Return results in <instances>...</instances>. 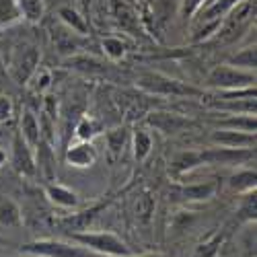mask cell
Listing matches in <instances>:
<instances>
[{
	"instance_id": "38",
	"label": "cell",
	"mask_w": 257,
	"mask_h": 257,
	"mask_svg": "<svg viewBox=\"0 0 257 257\" xmlns=\"http://www.w3.org/2000/svg\"><path fill=\"white\" fill-rule=\"evenodd\" d=\"M208 3H212V0H206V5H208ZM206 5H204V7H206Z\"/></svg>"
},
{
	"instance_id": "25",
	"label": "cell",
	"mask_w": 257,
	"mask_h": 257,
	"mask_svg": "<svg viewBox=\"0 0 257 257\" xmlns=\"http://www.w3.org/2000/svg\"><path fill=\"white\" fill-rule=\"evenodd\" d=\"M115 21L119 23V27L125 29L127 33L138 35V17L121 3H115Z\"/></svg>"
},
{
	"instance_id": "24",
	"label": "cell",
	"mask_w": 257,
	"mask_h": 257,
	"mask_svg": "<svg viewBox=\"0 0 257 257\" xmlns=\"http://www.w3.org/2000/svg\"><path fill=\"white\" fill-rule=\"evenodd\" d=\"M216 107L230 113H251L255 115V97H247V99H220L216 103Z\"/></svg>"
},
{
	"instance_id": "35",
	"label": "cell",
	"mask_w": 257,
	"mask_h": 257,
	"mask_svg": "<svg viewBox=\"0 0 257 257\" xmlns=\"http://www.w3.org/2000/svg\"><path fill=\"white\" fill-rule=\"evenodd\" d=\"M7 76V64L3 60V54H0V78H5Z\"/></svg>"
},
{
	"instance_id": "16",
	"label": "cell",
	"mask_w": 257,
	"mask_h": 257,
	"mask_svg": "<svg viewBox=\"0 0 257 257\" xmlns=\"http://www.w3.org/2000/svg\"><path fill=\"white\" fill-rule=\"evenodd\" d=\"M46 196L52 204H56L60 208H76L78 206V196L72 189L64 187L60 183H48L46 185Z\"/></svg>"
},
{
	"instance_id": "26",
	"label": "cell",
	"mask_w": 257,
	"mask_h": 257,
	"mask_svg": "<svg viewBox=\"0 0 257 257\" xmlns=\"http://www.w3.org/2000/svg\"><path fill=\"white\" fill-rule=\"evenodd\" d=\"M226 64H230V66H234V68H243V70H251V72H255V64H257L255 46H249V48L241 50L239 54L230 56Z\"/></svg>"
},
{
	"instance_id": "11",
	"label": "cell",
	"mask_w": 257,
	"mask_h": 257,
	"mask_svg": "<svg viewBox=\"0 0 257 257\" xmlns=\"http://www.w3.org/2000/svg\"><path fill=\"white\" fill-rule=\"evenodd\" d=\"M218 189L216 181H204V183H189V185H181L177 189V198L183 202H206L210 198H214Z\"/></svg>"
},
{
	"instance_id": "3",
	"label": "cell",
	"mask_w": 257,
	"mask_h": 257,
	"mask_svg": "<svg viewBox=\"0 0 257 257\" xmlns=\"http://www.w3.org/2000/svg\"><path fill=\"white\" fill-rule=\"evenodd\" d=\"M208 84L212 89H218L220 93L251 89L255 87V72L234 68L230 64H220V66H216L208 74Z\"/></svg>"
},
{
	"instance_id": "6",
	"label": "cell",
	"mask_w": 257,
	"mask_h": 257,
	"mask_svg": "<svg viewBox=\"0 0 257 257\" xmlns=\"http://www.w3.org/2000/svg\"><path fill=\"white\" fill-rule=\"evenodd\" d=\"M146 125L155 127L157 132H161L163 136H173V134H179L187 127H191V121L187 115H181V113H175V111H151L146 115Z\"/></svg>"
},
{
	"instance_id": "2",
	"label": "cell",
	"mask_w": 257,
	"mask_h": 257,
	"mask_svg": "<svg viewBox=\"0 0 257 257\" xmlns=\"http://www.w3.org/2000/svg\"><path fill=\"white\" fill-rule=\"evenodd\" d=\"M138 89L151 93V95H159V97H198L202 95V91L198 87H191V84L177 80L173 76H167L161 72H144L136 78Z\"/></svg>"
},
{
	"instance_id": "1",
	"label": "cell",
	"mask_w": 257,
	"mask_h": 257,
	"mask_svg": "<svg viewBox=\"0 0 257 257\" xmlns=\"http://www.w3.org/2000/svg\"><path fill=\"white\" fill-rule=\"evenodd\" d=\"M72 243L89 249L97 255H107V257H130L132 249L121 237L115 232H93V230H82V232H72L70 234Z\"/></svg>"
},
{
	"instance_id": "13",
	"label": "cell",
	"mask_w": 257,
	"mask_h": 257,
	"mask_svg": "<svg viewBox=\"0 0 257 257\" xmlns=\"http://www.w3.org/2000/svg\"><path fill=\"white\" fill-rule=\"evenodd\" d=\"M105 206H93L91 210H84V212H76V214H70V216L66 218H62V228L66 230V232H82V230H87L89 224L93 222V218L97 216V214L103 210Z\"/></svg>"
},
{
	"instance_id": "29",
	"label": "cell",
	"mask_w": 257,
	"mask_h": 257,
	"mask_svg": "<svg viewBox=\"0 0 257 257\" xmlns=\"http://www.w3.org/2000/svg\"><path fill=\"white\" fill-rule=\"evenodd\" d=\"M29 84H31V91H33L35 95H44V93L52 87V74H50V70L37 68V70L33 72V76L29 78Z\"/></svg>"
},
{
	"instance_id": "23",
	"label": "cell",
	"mask_w": 257,
	"mask_h": 257,
	"mask_svg": "<svg viewBox=\"0 0 257 257\" xmlns=\"http://www.w3.org/2000/svg\"><path fill=\"white\" fill-rule=\"evenodd\" d=\"M173 171L177 173H189L194 171L196 167H202V157H200V151H185V153H179L173 163H171Z\"/></svg>"
},
{
	"instance_id": "19",
	"label": "cell",
	"mask_w": 257,
	"mask_h": 257,
	"mask_svg": "<svg viewBox=\"0 0 257 257\" xmlns=\"http://www.w3.org/2000/svg\"><path fill=\"white\" fill-rule=\"evenodd\" d=\"M216 123H218L220 127H228V130L251 132V134H255V127H257L255 115H251V113H228L226 117L218 119Z\"/></svg>"
},
{
	"instance_id": "12",
	"label": "cell",
	"mask_w": 257,
	"mask_h": 257,
	"mask_svg": "<svg viewBox=\"0 0 257 257\" xmlns=\"http://www.w3.org/2000/svg\"><path fill=\"white\" fill-rule=\"evenodd\" d=\"M127 140H130V130L123 125L111 127V130L105 132V144H107V155H109V161L115 163L117 159H121Z\"/></svg>"
},
{
	"instance_id": "27",
	"label": "cell",
	"mask_w": 257,
	"mask_h": 257,
	"mask_svg": "<svg viewBox=\"0 0 257 257\" xmlns=\"http://www.w3.org/2000/svg\"><path fill=\"white\" fill-rule=\"evenodd\" d=\"M224 243V234H212L210 239L202 241L191 257H216L220 253V247Z\"/></svg>"
},
{
	"instance_id": "31",
	"label": "cell",
	"mask_w": 257,
	"mask_h": 257,
	"mask_svg": "<svg viewBox=\"0 0 257 257\" xmlns=\"http://www.w3.org/2000/svg\"><path fill=\"white\" fill-rule=\"evenodd\" d=\"M15 19H19L15 0H0V25H9Z\"/></svg>"
},
{
	"instance_id": "7",
	"label": "cell",
	"mask_w": 257,
	"mask_h": 257,
	"mask_svg": "<svg viewBox=\"0 0 257 257\" xmlns=\"http://www.w3.org/2000/svg\"><path fill=\"white\" fill-rule=\"evenodd\" d=\"M37 68H39V50L29 46L15 56L13 64L7 68V76H11L17 84H27Z\"/></svg>"
},
{
	"instance_id": "14",
	"label": "cell",
	"mask_w": 257,
	"mask_h": 257,
	"mask_svg": "<svg viewBox=\"0 0 257 257\" xmlns=\"http://www.w3.org/2000/svg\"><path fill=\"white\" fill-rule=\"evenodd\" d=\"M58 19H60V23L66 27V29H70V31H74L76 35H89V25H87V19H84L76 9H72V7H60L58 9Z\"/></svg>"
},
{
	"instance_id": "33",
	"label": "cell",
	"mask_w": 257,
	"mask_h": 257,
	"mask_svg": "<svg viewBox=\"0 0 257 257\" xmlns=\"http://www.w3.org/2000/svg\"><path fill=\"white\" fill-rule=\"evenodd\" d=\"M206 5V0H181V17L191 19L196 13H200Z\"/></svg>"
},
{
	"instance_id": "4",
	"label": "cell",
	"mask_w": 257,
	"mask_h": 257,
	"mask_svg": "<svg viewBox=\"0 0 257 257\" xmlns=\"http://www.w3.org/2000/svg\"><path fill=\"white\" fill-rule=\"evenodd\" d=\"M21 251L33 257H97V253L84 249L76 243L72 245V243H64L56 239H41V241L25 243L21 247Z\"/></svg>"
},
{
	"instance_id": "18",
	"label": "cell",
	"mask_w": 257,
	"mask_h": 257,
	"mask_svg": "<svg viewBox=\"0 0 257 257\" xmlns=\"http://www.w3.org/2000/svg\"><path fill=\"white\" fill-rule=\"evenodd\" d=\"M257 185V173L255 169H239L237 173H232L228 179V187L237 194H249V191H255Z\"/></svg>"
},
{
	"instance_id": "21",
	"label": "cell",
	"mask_w": 257,
	"mask_h": 257,
	"mask_svg": "<svg viewBox=\"0 0 257 257\" xmlns=\"http://www.w3.org/2000/svg\"><path fill=\"white\" fill-rule=\"evenodd\" d=\"M19 17H23L29 23H37V21L44 17V0H15Z\"/></svg>"
},
{
	"instance_id": "37",
	"label": "cell",
	"mask_w": 257,
	"mask_h": 257,
	"mask_svg": "<svg viewBox=\"0 0 257 257\" xmlns=\"http://www.w3.org/2000/svg\"><path fill=\"white\" fill-rule=\"evenodd\" d=\"M7 163V151H3V148H0V167H3Z\"/></svg>"
},
{
	"instance_id": "32",
	"label": "cell",
	"mask_w": 257,
	"mask_h": 257,
	"mask_svg": "<svg viewBox=\"0 0 257 257\" xmlns=\"http://www.w3.org/2000/svg\"><path fill=\"white\" fill-rule=\"evenodd\" d=\"M153 212H155V200L148 196V194L140 196L138 202H136V216H138L140 220H148Z\"/></svg>"
},
{
	"instance_id": "36",
	"label": "cell",
	"mask_w": 257,
	"mask_h": 257,
	"mask_svg": "<svg viewBox=\"0 0 257 257\" xmlns=\"http://www.w3.org/2000/svg\"><path fill=\"white\" fill-rule=\"evenodd\" d=\"M130 257H167L163 253H142V255H130Z\"/></svg>"
},
{
	"instance_id": "17",
	"label": "cell",
	"mask_w": 257,
	"mask_h": 257,
	"mask_svg": "<svg viewBox=\"0 0 257 257\" xmlns=\"http://www.w3.org/2000/svg\"><path fill=\"white\" fill-rule=\"evenodd\" d=\"M23 222V214H21V208L15 200L3 196L0 198V226L3 228H15L21 226Z\"/></svg>"
},
{
	"instance_id": "10",
	"label": "cell",
	"mask_w": 257,
	"mask_h": 257,
	"mask_svg": "<svg viewBox=\"0 0 257 257\" xmlns=\"http://www.w3.org/2000/svg\"><path fill=\"white\" fill-rule=\"evenodd\" d=\"M97 161V151L91 142H76L72 146H68L66 151V163L72 165V167H78V169H87V167H93Z\"/></svg>"
},
{
	"instance_id": "34",
	"label": "cell",
	"mask_w": 257,
	"mask_h": 257,
	"mask_svg": "<svg viewBox=\"0 0 257 257\" xmlns=\"http://www.w3.org/2000/svg\"><path fill=\"white\" fill-rule=\"evenodd\" d=\"M13 115H15L13 101L7 95H0V123H7Z\"/></svg>"
},
{
	"instance_id": "28",
	"label": "cell",
	"mask_w": 257,
	"mask_h": 257,
	"mask_svg": "<svg viewBox=\"0 0 257 257\" xmlns=\"http://www.w3.org/2000/svg\"><path fill=\"white\" fill-rule=\"evenodd\" d=\"M101 48H103V54L113 62H117L125 56V44L119 37H105L101 41Z\"/></svg>"
},
{
	"instance_id": "20",
	"label": "cell",
	"mask_w": 257,
	"mask_h": 257,
	"mask_svg": "<svg viewBox=\"0 0 257 257\" xmlns=\"http://www.w3.org/2000/svg\"><path fill=\"white\" fill-rule=\"evenodd\" d=\"M101 132H103V123L93 115H82L74 125V134L80 142H91Z\"/></svg>"
},
{
	"instance_id": "5",
	"label": "cell",
	"mask_w": 257,
	"mask_h": 257,
	"mask_svg": "<svg viewBox=\"0 0 257 257\" xmlns=\"http://www.w3.org/2000/svg\"><path fill=\"white\" fill-rule=\"evenodd\" d=\"M202 165H222V167H241L255 159L253 148H224L214 146L208 151H200Z\"/></svg>"
},
{
	"instance_id": "8",
	"label": "cell",
	"mask_w": 257,
	"mask_h": 257,
	"mask_svg": "<svg viewBox=\"0 0 257 257\" xmlns=\"http://www.w3.org/2000/svg\"><path fill=\"white\" fill-rule=\"evenodd\" d=\"M13 153H11V165L17 171L19 175L23 177H33L37 173V163H35V155H33V148L23 140L19 132L13 136Z\"/></svg>"
},
{
	"instance_id": "9",
	"label": "cell",
	"mask_w": 257,
	"mask_h": 257,
	"mask_svg": "<svg viewBox=\"0 0 257 257\" xmlns=\"http://www.w3.org/2000/svg\"><path fill=\"white\" fill-rule=\"evenodd\" d=\"M210 142L214 146H224V148H255V134L218 127V130L210 134Z\"/></svg>"
},
{
	"instance_id": "22",
	"label": "cell",
	"mask_w": 257,
	"mask_h": 257,
	"mask_svg": "<svg viewBox=\"0 0 257 257\" xmlns=\"http://www.w3.org/2000/svg\"><path fill=\"white\" fill-rule=\"evenodd\" d=\"M132 148H134V159L136 161H146L148 155L153 153V136L148 134L146 130H136L132 136Z\"/></svg>"
},
{
	"instance_id": "30",
	"label": "cell",
	"mask_w": 257,
	"mask_h": 257,
	"mask_svg": "<svg viewBox=\"0 0 257 257\" xmlns=\"http://www.w3.org/2000/svg\"><path fill=\"white\" fill-rule=\"evenodd\" d=\"M255 212H257V196H255V191H249V194H245V200H243L239 214H241L243 220L251 222V220H255Z\"/></svg>"
},
{
	"instance_id": "15",
	"label": "cell",
	"mask_w": 257,
	"mask_h": 257,
	"mask_svg": "<svg viewBox=\"0 0 257 257\" xmlns=\"http://www.w3.org/2000/svg\"><path fill=\"white\" fill-rule=\"evenodd\" d=\"M19 134L23 136V140L31 146L37 148V144L41 142V130H39V119L31 109H25L23 115H21V127Z\"/></svg>"
}]
</instances>
